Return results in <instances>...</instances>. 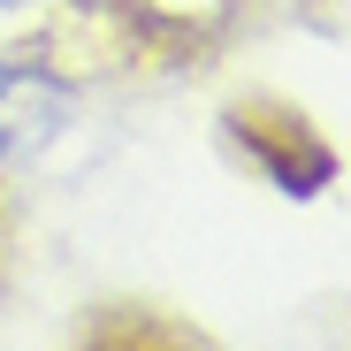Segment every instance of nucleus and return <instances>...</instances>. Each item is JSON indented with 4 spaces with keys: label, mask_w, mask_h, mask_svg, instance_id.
I'll return each instance as SVG.
<instances>
[{
    "label": "nucleus",
    "mask_w": 351,
    "mask_h": 351,
    "mask_svg": "<svg viewBox=\"0 0 351 351\" xmlns=\"http://www.w3.org/2000/svg\"><path fill=\"white\" fill-rule=\"evenodd\" d=\"M69 123V92L23 69V62H0V160H31L53 130Z\"/></svg>",
    "instance_id": "1"
},
{
    "label": "nucleus",
    "mask_w": 351,
    "mask_h": 351,
    "mask_svg": "<svg viewBox=\"0 0 351 351\" xmlns=\"http://www.w3.org/2000/svg\"><path fill=\"white\" fill-rule=\"evenodd\" d=\"M0 8H23V0H0Z\"/></svg>",
    "instance_id": "2"
}]
</instances>
